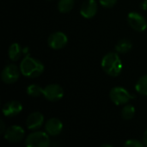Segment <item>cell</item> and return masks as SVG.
Here are the masks:
<instances>
[{"instance_id":"2","label":"cell","mask_w":147,"mask_h":147,"mask_svg":"<svg viewBox=\"0 0 147 147\" xmlns=\"http://www.w3.org/2000/svg\"><path fill=\"white\" fill-rule=\"evenodd\" d=\"M44 65L41 61L30 56L23 58L20 64L21 73L28 78H34L40 76L44 71Z\"/></svg>"},{"instance_id":"11","label":"cell","mask_w":147,"mask_h":147,"mask_svg":"<svg viewBox=\"0 0 147 147\" xmlns=\"http://www.w3.org/2000/svg\"><path fill=\"white\" fill-rule=\"evenodd\" d=\"M97 13V3L96 0H86L81 6L80 15L86 18L90 19L93 18Z\"/></svg>"},{"instance_id":"18","label":"cell","mask_w":147,"mask_h":147,"mask_svg":"<svg viewBox=\"0 0 147 147\" xmlns=\"http://www.w3.org/2000/svg\"><path fill=\"white\" fill-rule=\"evenodd\" d=\"M135 115V109L133 105L127 104L121 110V117L125 121H130Z\"/></svg>"},{"instance_id":"5","label":"cell","mask_w":147,"mask_h":147,"mask_svg":"<svg viewBox=\"0 0 147 147\" xmlns=\"http://www.w3.org/2000/svg\"><path fill=\"white\" fill-rule=\"evenodd\" d=\"M21 70L14 64L7 65L1 72V78L4 84H11L16 83L20 77Z\"/></svg>"},{"instance_id":"14","label":"cell","mask_w":147,"mask_h":147,"mask_svg":"<svg viewBox=\"0 0 147 147\" xmlns=\"http://www.w3.org/2000/svg\"><path fill=\"white\" fill-rule=\"evenodd\" d=\"M8 55H9V58L13 61H16L21 58V56H22V47L19 45V43L15 42L9 46V51H8Z\"/></svg>"},{"instance_id":"12","label":"cell","mask_w":147,"mask_h":147,"mask_svg":"<svg viewBox=\"0 0 147 147\" xmlns=\"http://www.w3.org/2000/svg\"><path fill=\"white\" fill-rule=\"evenodd\" d=\"M44 123V116L40 112H34L31 113L27 120H26V126L29 130H37Z\"/></svg>"},{"instance_id":"7","label":"cell","mask_w":147,"mask_h":147,"mask_svg":"<svg viewBox=\"0 0 147 147\" xmlns=\"http://www.w3.org/2000/svg\"><path fill=\"white\" fill-rule=\"evenodd\" d=\"M127 22L130 27L138 32H143L147 28L146 19L138 12H131L127 16Z\"/></svg>"},{"instance_id":"1","label":"cell","mask_w":147,"mask_h":147,"mask_svg":"<svg viewBox=\"0 0 147 147\" xmlns=\"http://www.w3.org/2000/svg\"><path fill=\"white\" fill-rule=\"evenodd\" d=\"M102 68L110 77H118L123 69V65L118 53H108L101 62Z\"/></svg>"},{"instance_id":"24","label":"cell","mask_w":147,"mask_h":147,"mask_svg":"<svg viewBox=\"0 0 147 147\" xmlns=\"http://www.w3.org/2000/svg\"><path fill=\"white\" fill-rule=\"evenodd\" d=\"M144 3H146L147 4V0H144Z\"/></svg>"},{"instance_id":"23","label":"cell","mask_w":147,"mask_h":147,"mask_svg":"<svg viewBox=\"0 0 147 147\" xmlns=\"http://www.w3.org/2000/svg\"><path fill=\"white\" fill-rule=\"evenodd\" d=\"M4 132V123L3 121H1V130H0V133L1 134H3Z\"/></svg>"},{"instance_id":"20","label":"cell","mask_w":147,"mask_h":147,"mask_svg":"<svg viewBox=\"0 0 147 147\" xmlns=\"http://www.w3.org/2000/svg\"><path fill=\"white\" fill-rule=\"evenodd\" d=\"M124 146L127 147H143L145 144L141 143L140 140H128L125 142Z\"/></svg>"},{"instance_id":"22","label":"cell","mask_w":147,"mask_h":147,"mask_svg":"<svg viewBox=\"0 0 147 147\" xmlns=\"http://www.w3.org/2000/svg\"><path fill=\"white\" fill-rule=\"evenodd\" d=\"M143 141H144V144L145 146H147V129L146 130L145 134H144V138H143Z\"/></svg>"},{"instance_id":"16","label":"cell","mask_w":147,"mask_h":147,"mask_svg":"<svg viewBox=\"0 0 147 147\" xmlns=\"http://www.w3.org/2000/svg\"><path fill=\"white\" fill-rule=\"evenodd\" d=\"M74 7V0H59L58 3V9L60 13L65 14L70 12Z\"/></svg>"},{"instance_id":"15","label":"cell","mask_w":147,"mask_h":147,"mask_svg":"<svg viewBox=\"0 0 147 147\" xmlns=\"http://www.w3.org/2000/svg\"><path fill=\"white\" fill-rule=\"evenodd\" d=\"M132 42L127 39H122L119 40L115 46V51L118 53H127L132 49Z\"/></svg>"},{"instance_id":"21","label":"cell","mask_w":147,"mask_h":147,"mask_svg":"<svg viewBox=\"0 0 147 147\" xmlns=\"http://www.w3.org/2000/svg\"><path fill=\"white\" fill-rule=\"evenodd\" d=\"M118 0H99L100 4L104 8H112L116 4Z\"/></svg>"},{"instance_id":"6","label":"cell","mask_w":147,"mask_h":147,"mask_svg":"<svg viewBox=\"0 0 147 147\" xmlns=\"http://www.w3.org/2000/svg\"><path fill=\"white\" fill-rule=\"evenodd\" d=\"M43 96L50 102H57L64 96V90L59 84H48L43 88Z\"/></svg>"},{"instance_id":"19","label":"cell","mask_w":147,"mask_h":147,"mask_svg":"<svg viewBox=\"0 0 147 147\" xmlns=\"http://www.w3.org/2000/svg\"><path fill=\"white\" fill-rule=\"evenodd\" d=\"M27 94L32 97H38L43 95V88L38 84H30L27 88Z\"/></svg>"},{"instance_id":"8","label":"cell","mask_w":147,"mask_h":147,"mask_svg":"<svg viewBox=\"0 0 147 147\" xmlns=\"http://www.w3.org/2000/svg\"><path fill=\"white\" fill-rule=\"evenodd\" d=\"M68 42V38L65 34L62 32H55L50 34L47 39L48 46L54 50H59L66 46Z\"/></svg>"},{"instance_id":"17","label":"cell","mask_w":147,"mask_h":147,"mask_svg":"<svg viewBox=\"0 0 147 147\" xmlns=\"http://www.w3.org/2000/svg\"><path fill=\"white\" fill-rule=\"evenodd\" d=\"M136 91L143 96H147V74L142 76L135 85Z\"/></svg>"},{"instance_id":"9","label":"cell","mask_w":147,"mask_h":147,"mask_svg":"<svg viewBox=\"0 0 147 147\" xmlns=\"http://www.w3.org/2000/svg\"><path fill=\"white\" fill-rule=\"evenodd\" d=\"M25 132L20 126L14 125L5 130L4 139L10 143H18L23 140Z\"/></svg>"},{"instance_id":"10","label":"cell","mask_w":147,"mask_h":147,"mask_svg":"<svg viewBox=\"0 0 147 147\" xmlns=\"http://www.w3.org/2000/svg\"><path fill=\"white\" fill-rule=\"evenodd\" d=\"M22 110V105L19 101L12 100L9 101L3 106L2 111L6 117H14L19 115Z\"/></svg>"},{"instance_id":"13","label":"cell","mask_w":147,"mask_h":147,"mask_svg":"<svg viewBox=\"0 0 147 147\" xmlns=\"http://www.w3.org/2000/svg\"><path fill=\"white\" fill-rule=\"evenodd\" d=\"M45 130L51 136H58L63 130V123L58 118H51L46 122Z\"/></svg>"},{"instance_id":"4","label":"cell","mask_w":147,"mask_h":147,"mask_svg":"<svg viewBox=\"0 0 147 147\" xmlns=\"http://www.w3.org/2000/svg\"><path fill=\"white\" fill-rule=\"evenodd\" d=\"M109 97L111 101L117 106L127 104L131 99H134L135 96L131 95L128 90L123 87L116 86L111 89L109 92Z\"/></svg>"},{"instance_id":"3","label":"cell","mask_w":147,"mask_h":147,"mask_svg":"<svg viewBox=\"0 0 147 147\" xmlns=\"http://www.w3.org/2000/svg\"><path fill=\"white\" fill-rule=\"evenodd\" d=\"M28 147H47L50 146L49 134L47 132H34L28 135L25 140Z\"/></svg>"}]
</instances>
